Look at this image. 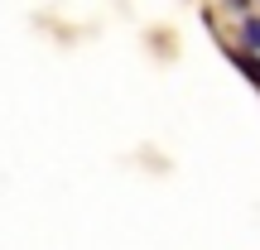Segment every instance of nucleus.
Segmentation results:
<instances>
[{
	"label": "nucleus",
	"mask_w": 260,
	"mask_h": 250,
	"mask_svg": "<svg viewBox=\"0 0 260 250\" xmlns=\"http://www.w3.org/2000/svg\"><path fill=\"white\" fill-rule=\"evenodd\" d=\"M241 48L260 53V15H246V19H241Z\"/></svg>",
	"instance_id": "obj_1"
},
{
	"label": "nucleus",
	"mask_w": 260,
	"mask_h": 250,
	"mask_svg": "<svg viewBox=\"0 0 260 250\" xmlns=\"http://www.w3.org/2000/svg\"><path fill=\"white\" fill-rule=\"evenodd\" d=\"M226 10H236V15L246 19V15H251V0H226Z\"/></svg>",
	"instance_id": "obj_2"
}]
</instances>
